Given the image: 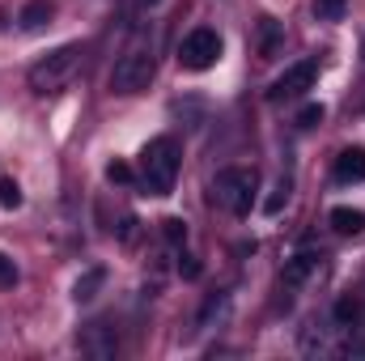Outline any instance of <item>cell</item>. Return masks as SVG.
Masks as SVG:
<instances>
[{
  "label": "cell",
  "mask_w": 365,
  "mask_h": 361,
  "mask_svg": "<svg viewBox=\"0 0 365 361\" xmlns=\"http://www.w3.org/2000/svg\"><path fill=\"white\" fill-rule=\"evenodd\" d=\"M179 179V141L175 136H153L140 149V171L136 183L145 187V195H170Z\"/></svg>",
  "instance_id": "obj_1"
},
{
  "label": "cell",
  "mask_w": 365,
  "mask_h": 361,
  "mask_svg": "<svg viewBox=\"0 0 365 361\" xmlns=\"http://www.w3.org/2000/svg\"><path fill=\"white\" fill-rule=\"evenodd\" d=\"M81 43H64V47H56V51H47L34 68H30V90L34 93H56V90H64L68 81H73V73L81 68Z\"/></svg>",
  "instance_id": "obj_2"
},
{
  "label": "cell",
  "mask_w": 365,
  "mask_h": 361,
  "mask_svg": "<svg viewBox=\"0 0 365 361\" xmlns=\"http://www.w3.org/2000/svg\"><path fill=\"white\" fill-rule=\"evenodd\" d=\"M255 191H259V179H255V171H247V166H230V171H221L217 183H212V200H217L225 213H234V217H247V213H251Z\"/></svg>",
  "instance_id": "obj_3"
},
{
  "label": "cell",
  "mask_w": 365,
  "mask_h": 361,
  "mask_svg": "<svg viewBox=\"0 0 365 361\" xmlns=\"http://www.w3.org/2000/svg\"><path fill=\"white\" fill-rule=\"evenodd\" d=\"M153 73H158L153 56L140 51V47H132V51H123V56L115 60V68H110V90L123 93V98H128V93H140V90H149Z\"/></svg>",
  "instance_id": "obj_4"
},
{
  "label": "cell",
  "mask_w": 365,
  "mask_h": 361,
  "mask_svg": "<svg viewBox=\"0 0 365 361\" xmlns=\"http://www.w3.org/2000/svg\"><path fill=\"white\" fill-rule=\"evenodd\" d=\"M221 60V34L212 26H195L187 39L179 43V64L191 68V73H204Z\"/></svg>",
  "instance_id": "obj_5"
},
{
  "label": "cell",
  "mask_w": 365,
  "mask_h": 361,
  "mask_svg": "<svg viewBox=\"0 0 365 361\" xmlns=\"http://www.w3.org/2000/svg\"><path fill=\"white\" fill-rule=\"evenodd\" d=\"M314 77H319V60H297V64H289V68H284V73L272 81L268 98H272V102L302 98L306 90H314Z\"/></svg>",
  "instance_id": "obj_6"
},
{
  "label": "cell",
  "mask_w": 365,
  "mask_h": 361,
  "mask_svg": "<svg viewBox=\"0 0 365 361\" xmlns=\"http://www.w3.org/2000/svg\"><path fill=\"white\" fill-rule=\"evenodd\" d=\"M331 175H336V183H365V149H361V145L340 149V153H336Z\"/></svg>",
  "instance_id": "obj_7"
},
{
  "label": "cell",
  "mask_w": 365,
  "mask_h": 361,
  "mask_svg": "<svg viewBox=\"0 0 365 361\" xmlns=\"http://www.w3.org/2000/svg\"><path fill=\"white\" fill-rule=\"evenodd\" d=\"M314 268H319V255H314V251H297L293 260H284V272H280L284 289H297V285H306Z\"/></svg>",
  "instance_id": "obj_8"
},
{
  "label": "cell",
  "mask_w": 365,
  "mask_h": 361,
  "mask_svg": "<svg viewBox=\"0 0 365 361\" xmlns=\"http://www.w3.org/2000/svg\"><path fill=\"white\" fill-rule=\"evenodd\" d=\"M51 17H56V4H51V0H30V4L17 13V21H21V30H26V34H38Z\"/></svg>",
  "instance_id": "obj_9"
},
{
  "label": "cell",
  "mask_w": 365,
  "mask_h": 361,
  "mask_svg": "<svg viewBox=\"0 0 365 361\" xmlns=\"http://www.w3.org/2000/svg\"><path fill=\"white\" fill-rule=\"evenodd\" d=\"M331 230L336 234H349V238H357V234H365V213L361 208H331Z\"/></svg>",
  "instance_id": "obj_10"
},
{
  "label": "cell",
  "mask_w": 365,
  "mask_h": 361,
  "mask_svg": "<svg viewBox=\"0 0 365 361\" xmlns=\"http://www.w3.org/2000/svg\"><path fill=\"white\" fill-rule=\"evenodd\" d=\"M280 43H284L280 21H276V17H264V21H259V56H264V60H272L276 51H280Z\"/></svg>",
  "instance_id": "obj_11"
},
{
  "label": "cell",
  "mask_w": 365,
  "mask_h": 361,
  "mask_svg": "<svg viewBox=\"0 0 365 361\" xmlns=\"http://www.w3.org/2000/svg\"><path fill=\"white\" fill-rule=\"evenodd\" d=\"M102 285H106V268H90L77 285H73V298H77V302H93Z\"/></svg>",
  "instance_id": "obj_12"
},
{
  "label": "cell",
  "mask_w": 365,
  "mask_h": 361,
  "mask_svg": "<svg viewBox=\"0 0 365 361\" xmlns=\"http://www.w3.org/2000/svg\"><path fill=\"white\" fill-rule=\"evenodd\" d=\"M225 310H230V298H225V293H217V298H208V306L200 310V323H195V327H212V319L221 323V319H225Z\"/></svg>",
  "instance_id": "obj_13"
},
{
  "label": "cell",
  "mask_w": 365,
  "mask_h": 361,
  "mask_svg": "<svg viewBox=\"0 0 365 361\" xmlns=\"http://www.w3.org/2000/svg\"><path fill=\"white\" fill-rule=\"evenodd\" d=\"M349 0H314V17L319 21H344Z\"/></svg>",
  "instance_id": "obj_14"
},
{
  "label": "cell",
  "mask_w": 365,
  "mask_h": 361,
  "mask_svg": "<svg viewBox=\"0 0 365 361\" xmlns=\"http://www.w3.org/2000/svg\"><path fill=\"white\" fill-rule=\"evenodd\" d=\"M162 238H166L170 247H182V243H187V221H182V217H166V221H162Z\"/></svg>",
  "instance_id": "obj_15"
},
{
  "label": "cell",
  "mask_w": 365,
  "mask_h": 361,
  "mask_svg": "<svg viewBox=\"0 0 365 361\" xmlns=\"http://www.w3.org/2000/svg\"><path fill=\"white\" fill-rule=\"evenodd\" d=\"M0 208H21V187H17V179H0Z\"/></svg>",
  "instance_id": "obj_16"
},
{
  "label": "cell",
  "mask_w": 365,
  "mask_h": 361,
  "mask_svg": "<svg viewBox=\"0 0 365 361\" xmlns=\"http://www.w3.org/2000/svg\"><path fill=\"white\" fill-rule=\"evenodd\" d=\"M323 102H306L302 111H297V128H314V123H323Z\"/></svg>",
  "instance_id": "obj_17"
},
{
  "label": "cell",
  "mask_w": 365,
  "mask_h": 361,
  "mask_svg": "<svg viewBox=\"0 0 365 361\" xmlns=\"http://www.w3.org/2000/svg\"><path fill=\"white\" fill-rule=\"evenodd\" d=\"M119 243H123V247H136V243H140V221H136V217H123V221H119Z\"/></svg>",
  "instance_id": "obj_18"
},
{
  "label": "cell",
  "mask_w": 365,
  "mask_h": 361,
  "mask_svg": "<svg viewBox=\"0 0 365 361\" xmlns=\"http://www.w3.org/2000/svg\"><path fill=\"white\" fill-rule=\"evenodd\" d=\"M17 280H21V272H17V264H13V260H9V255L0 251V289H13Z\"/></svg>",
  "instance_id": "obj_19"
},
{
  "label": "cell",
  "mask_w": 365,
  "mask_h": 361,
  "mask_svg": "<svg viewBox=\"0 0 365 361\" xmlns=\"http://www.w3.org/2000/svg\"><path fill=\"white\" fill-rule=\"evenodd\" d=\"M106 179H110V183H123V187H128V183H136V171H132L128 162H110V166H106Z\"/></svg>",
  "instance_id": "obj_20"
},
{
  "label": "cell",
  "mask_w": 365,
  "mask_h": 361,
  "mask_svg": "<svg viewBox=\"0 0 365 361\" xmlns=\"http://www.w3.org/2000/svg\"><path fill=\"white\" fill-rule=\"evenodd\" d=\"M284 200H289V183H280L272 195L264 200V213H268V217H272V213H280V204H284Z\"/></svg>",
  "instance_id": "obj_21"
},
{
  "label": "cell",
  "mask_w": 365,
  "mask_h": 361,
  "mask_svg": "<svg viewBox=\"0 0 365 361\" xmlns=\"http://www.w3.org/2000/svg\"><path fill=\"white\" fill-rule=\"evenodd\" d=\"M336 319H340V323H357V302H353V298H340V302H336Z\"/></svg>",
  "instance_id": "obj_22"
},
{
  "label": "cell",
  "mask_w": 365,
  "mask_h": 361,
  "mask_svg": "<svg viewBox=\"0 0 365 361\" xmlns=\"http://www.w3.org/2000/svg\"><path fill=\"white\" fill-rule=\"evenodd\" d=\"M179 272L187 276V280H195L204 268H200V260H195V255H182V260H179Z\"/></svg>",
  "instance_id": "obj_23"
},
{
  "label": "cell",
  "mask_w": 365,
  "mask_h": 361,
  "mask_svg": "<svg viewBox=\"0 0 365 361\" xmlns=\"http://www.w3.org/2000/svg\"><path fill=\"white\" fill-rule=\"evenodd\" d=\"M140 4H149V9H153V4H162V0H140Z\"/></svg>",
  "instance_id": "obj_24"
}]
</instances>
